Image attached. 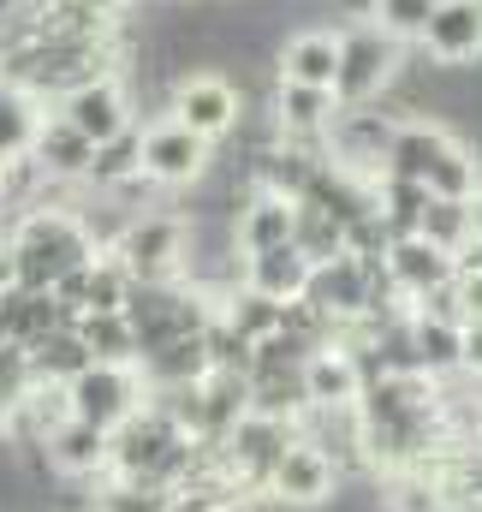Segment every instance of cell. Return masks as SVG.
I'll return each instance as SVG.
<instances>
[{
	"mask_svg": "<svg viewBox=\"0 0 482 512\" xmlns=\"http://www.w3.org/2000/svg\"><path fill=\"white\" fill-rule=\"evenodd\" d=\"M96 251H102V245L90 239V227L78 221V209H66V203L24 209V215L12 221V239H6V256H12V286L42 292V286H54L60 274L84 268Z\"/></svg>",
	"mask_w": 482,
	"mask_h": 512,
	"instance_id": "1",
	"label": "cell"
},
{
	"mask_svg": "<svg viewBox=\"0 0 482 512\" xmlns=\"http://www.w3.org/2000/svg\"><path fill=\"white\" fill-rule=\"evenodd\" d=\"M108 251L120 256L131 280H179L185 274V215L173 209H143L131 215Z\"/></svg>",
	"mask_w": 482,
	"mask_h": 512,
	"instance_id": "2",
	"label": "cell"
},
{
	"mask_svg": "<svg viewBox=\"0 0 482 512\" xmlns=\"http://www.w3.org/2000/svg\"><path fill=\"white\" fill-rule=\"evenodd\" d=\"M298 441V423L286 417H262V411H244L239 423L227 429L221 453H227V477L239 483L244 501H268V477L280 465V453Z\"/></svg>",
	"mask_w": 482,
	"mask_h": 512,
	"instance_id": "3",
	"label": "cell"
},
{
	"mask_svg": "<svg viewBox=\"0 0 482 512\" xmlns=\"http://www.w3.org/2000/svg\"><path fill=\"white\" fill-rule=\"evenodd\" d=\"M399 48L381 24H352L340 30V72H334V102L340 108H363L381 102V90L399 78Z\"/></svg>",
	"mask_w": 482,
	"mask_h": 512,
	"instance_id": "4",
	"label": "cell"
},
{
	"mask_svg": "<svg viewBox=\"0 0 482 512\" xmlns=\"http://www.w3.org/2000/svg\"><path fill=\"white\" fill-rule=\"evenodd\" d=\"M167 120L191 126L197 137H209V143H221L244 120V90L233 78H221V72H185L173 84V96H167Z\"/></svg>",
	"mask_w": 482,
	"mask_h": 512,
	"instance_id": "5",
	"label": "cell"
},
{
	"mask_svg": "<svg viewBox=\"0 0 482 512\" xmlns=\"http://www.w3.org/2000/svg\"><path fill=\"white\" fill-rule=\"evenodd\" d=\"M215 167V143L209 137H197L191 126H179V120H155V126H143V179L155 185V191H179V185H203V173Z\"/></svg>",
	"mask_w": 482,
	"mask_h": 512,
	"instance_id": "6",
	"label": "cell"
},
{
	"mask_svg": "<svg viewBox=\"0 0 482 512\" xmlns=\"http://www.w3.org/2000/svg\"><path fill=\"white\" fill-rule=\"evenodd\" d=\"M143 399H149V387L137 376V364H90L66 382V411L96 429H120Z\"/></svg>",
	"mask_w": 482,
	"mask_h": 512,
	"instance_id": "7",
	"label": "cell"
},
{
	"mask_svg": "<svg viewBox=\"0 0 482 512\" xmlns=\"http://www.w3.org/2000/svg\"><path fill=\"white\" fill-rule=\"evenodd\" d=\"M340 471H334V459L316 447V441H292L286 453H280V465H274V477H268V501L286 512H310V507H328L334 495H340Z\"/></svg>",
	"mask_w": 482,
	"mask_h": 512,
	"instance_id": "8",
	"label": "cell"
},
{
	"mask_svg": "<svg viewBox=\"0 0 482 512\" xmlns=\"http://www.w3.org/2000/svg\"><path fill=\"white\" fill-rule=\"evenodd\" d=\"M393 131H399V114H387V108H375V102L340 108L334 126H328V161H340V167H352L363 179H375L381 161H387Z\"/></svg>",
	"mask_w": 482,
	"mask_h": 512,
	"instance_id": "9",
	"label": "cell"
},
{
	"mask_svg": "<svg viewBox=\"0 0 482 512\" xmlns=\"http://www.w3.org/2000/svg\"><path fill=\"white\" fill-rule=\"evenodd\" d=\"M179 435H185V429H179L155 399H143L120 429H108V477H143V471H155V459H161Z\"/></svg>",
	"mask_w": 482,
	"mask_h": 512,
	"instance_id": "10",
	"label": "cell"
},
{
	"mask_svg": "<svg viewBox=\"0 0 482 512\" xmlns=\"http://www.w3.org/2000/svg\"><path fill=\"white\" fill-rule=\"evenodd\" d=\"M42 459L54 477H72V483H102L108 477V429L84 423V417H60L48 435H42Z\"/></svg>",
	"mask_w": 482,
	"mask_h": 512,
	"instance_id": "11",
	"label": "cell"
},
{
	"mask_svg": "<svg viewBox=\"0 0 482 512\" xmlns=\"http://www.w3.org/2000/svg\"><path fill=\"white\" fill-rule=\"evenodd\" d=\"M304 304H316L322 316H334L340 328L369 316V262L363 256H334V262H316L310 280H304Z\"/></svg>",
	"mask_w": 482,
	"mask_h": 512,
	"instance_id": "12",
	"label": "cell"
},
{
	"mask_svg": "<svg viewBox=\"0 0 482 512\" xmlns=\"http://www.w3.org/2000/svg\"><path fill=\"white\" fill-rule=\"evenodd\" d=\"M417 48L441 66H471L482 54V0H435Z\"/></svg>",
	"mask_w": 482,
	"mask_h": 512,
	"instance_id": "13",
	"label": "cell"
},
{
	"mask_svg": "<svg viewBox=\"0 0 482 512\" xmlns=\"http://www.w3.org/2000/svg\"><path fill=\"white\" fill-rule=\"evenodd\" d=\"M54 114H60L72 131H84L90 143H102V137H114V131H125V126H137L120 72H114V78H96V84H84V90H72L66 102H54Z\"/></svg>",
	"mask_w": 482,
	"mask_h": 512,
	"instance_id": "14",
	"label": "cell"
},
{
	"mask_svg": "<svg viewBox=\"0 0 482 512\" xmlns=\"http://www.w3.org/2000/svg\"><path fill=\"white\" fill-rule=\"evenodd\" d=\"M90 155H96V143H90L84 131H72L60 114H42V131H36V143H30V161L42 167V179H54V185H84V179H90Z\"/></svg>",
	"mask_w": 482,
	"mask_h": 512,
	"instance_id": "15",
	"label": "cell"
},
{
	"mask_svg": "<svg viewBox=\"0 0 482 512\" xmlns=\"http://www.w3.org/2000/svg\"><path fill=\"white\" fill-rule=\"evenodd\" d=\"M387 274H393V286H399V298L411 304V298H423V292H435V286H447L459 268H453V256L441 251V245H429V239H393L387 245Z\"/></svg>",
	"mask_w": 482,
	"mask_h": 512,
	"instance_id": "16",
	"label": "cell"
},
{
	"mask_svg": "<svg viewBox=\"0 0 482 512\" xmlns=\"http://www.w3.org/2000/svg\"><path fill=\"white\" fill-rule=\"evenodd\" d=\"M280 66V78L286 84H310V90H334V72H340V36L334 30H298V36H286L280 42V54H274Z\"/></svg>",
	"mask_w": 482,
	"mask_h": 512,
	"instance_id": "17",
	"label": "cell"
},
{
	"mask_svg": "<svg viewBox=\"0 0 482 512\" xmlns=\"http://www.w3.org/2000/svg\"><path fill=\"white\" fill-rule=\"evenodd\" d=\"M459 137L447 126H435V120H399L393 131V143H387V161H381V173H399V179H429V167L453 149Z\"/></svg>",
	"mask_w": 482,
	"mask_h": 512,
	"instance_id": "18",
	"label": "cell"
},
{
	"mask_svg": "<svg viewBox=\"0 0 482 512\" xmlns=\"http://www.w3.org/2000/svg\"><path fill=\"white\" fill-rule=\"evenodd\" d=\"M233 245H239V256L292 245V203L274 197V191H250L239 203V215H233Z\"/></svg>",
	"mask_w": 482,
	"mask_h": 512,
	"instance_id": "19",
	"label": "cell"
},
{
	"mask_svg": "<svg viewBox=\"0 0 482 512\" xmlns=\"http://www.w3.org/2000/svg\"><path fill=\"white\" fill-rule=\"evenodd\" d=\"M405 328H411L417 376L441 382V376H459L465 370V322H441V316H411L405 310Z\"/></svg>",
	"mask_w": 482,
	"mask_h": 512,
	"instance_id": "20",
	"label": "cell"
},
{
	"mask_svg": "<svg viewBox=\"0 0 482 512\" xmlns=\"http://www.w3.org/2000/svg\"><path fill=\"white\" fill-rule=\"evenodd\" d=\"M48 328H72L66 322V310H60V298L42 286V292H24V286H6L0 292V340L6 346H30V340H42Z\"/></svg>",
	"mask_w": 482,
	"mask_h": 512,
	"instance_id": "21",
	"label": "cell"
},
{
	"mask_svg": "<svg viewBox=\"0 0 482 512\" xmlns=\"http://www.w3.org/2000/svg\"><path fill=\"white\" fill-rule=\"evenodd\" d=\"M363 376H358V358L346 346H328L316 358H304V399L310 411H334V405H358Z\"/></svg>",
	"mask_w": 482,
	"mask_h": 512,
	"instance_id": "22",
	"label": "cell"
},
{
	"mask_svg": "<svg viewBox=\"0 0 482 512\" xmlns=\"http://www.w3.org/2000/svg\"><path fill=\"white\" fill-rule=\"evenodd\" d=\"M304 280H310V262L298 245H274V251H256L244 256V286L286 304V298H304Z\"/></svg>",
	"mask_w": 482,
	"mask_h": 512,
	"instance_id": "23",
	"label": "cell"
},
{
	"mask_svg": "<svg viewBox=\"0 0 482 512\" xmlns=\"http://www.w3.org/2000/svg\"><path fill=\"white\" fill-rule=\"evenodd\" d=\"M24 358H30V382H36V387H66L78 370H90V364H96V358L84 352L78 328H48L42 340H30V346H24Z\"/></svg>",
	"mask_w": 482,
	"mask_h": 512,
	"instance_id": "24",
	"label": "cell"
},
{
	"mask_svg": "<svg viewBox=\"0 0 482 512\" xmlns=\"http://www.w3.org/2000/svg\"><path fill=\"white\" fill-rule=\"evenodd\" d=\"M137 376L149 393L161 387H185V382H203L209 376V352H203V334H185V340H167L161 352H143L137 358Z\"/></svg>",
	"mask_w": 482,
	"mask_h": 512,
	"instance_id": "25",
	"label": "cell"
},
{
	"mask_svg": "<svg viewBox=\"0 0 482 512\" xmlns=\"http://www.w3.org/2000/svg\"><path fill=\"white\" fill-rule=\"evenodd\" d=\"M369 191H375V215L387 221V233H393V239H411V233L423 227L429 185H417V179H399V173H375V179H369Z\"/></svg>",
	"mask_w": 482,
	"mask_h": 512,
	"instance_id": "26",
	"label": "cell"
},
{
	"mask_svg": "<svg viewBox=\"0 0 482 512\" xmlns=\"http://www.w3.org/2000/svg\"><path fill=\"white\" fill-rule=\"evenodd\" d=\"M143 173V126H125L114 137H102L96 143V155H90V191H114L125 179H137Z\"/></svg>",
	"mask_w": 482,
	"mask_h": 512,
	"instance_id": "27",
	"label": "cell"
},
{
	"mask_svg": "<svg viewBox=\"0 0 482 512\" xmlns=\"http://www.w3.org/2000/svg\"><path fill=\"white\" fill-rule=\"evenodd\" d=\"M42 102L36 96H24L18 84H6L0 78V161H18V155H30V143H36V131H42Z\"/></svg>",
	"mask_w": 482,
	"mask_h": 512,
	"instance_id": "28",
	"label": "cell"
},
{
	"mask_svg": "<svg viewBox=\"0 0 482 512\" xmlns=\"http://www.w3.org/2000/svg\"><path fill=\"white\" fill-rule=\"evenodd\" d=\"M280 310H286V304H274V298L250 292L244 280L221 298V322H227V328H239L250 346H256V340H268V334H280Z\"/></svg>",
	"mask_w": 482,
	"mask_h": 512,
	"instance_id": "29",
	"label": "cell"
},
{
	"mask_svg": "<svg viewBox=\"0 0 482 512\" xmlns=\"http://www.w3.org/2000/svg\"><path fill=\"white\" fill-rule=\"evenodd\" d=\"M292 245H298L304 262L316 268V262L346 256V233H340L334 215H322V209H310V203H292Z\"/></svg>",
	"mask_w": 482,
	"mask_h": 512,
	"instance_id": "30",
	"label": "cell"
},
{
	"mask_svg": "<svg viewBox=\"0 0 482 512\" xmlns=\"http://www.w3.org/2000/svg\"><path fill=\"white\" fill-rule=\"evenodd\" d=\"M78 340L96 364H137V334L120 310L114 316H78Z\"/></svg>",
	"mask_w": 482,
	"mask_h": 512,
	"instance_id": "31",
	"label": "cell"
},
{
	"mask_svg": "<svg viewBox=\"0 0 482 512\" xmlns=\"http://www.w3.org/2000/svg\"><path fill=\"white\" fill-rule=\"evenodd\" d=\"M429 197H453V203H471L482 191V161H477V149H465V143H453L435 167H429Z\"/></svg>",
	"mask_w": 482,
	"mask_h": 512,
	"instance_id": "32",
	"label": "cell"
},
{
	"mask_svg": "<svg viewBox=\"0 0 482 512\" xmlns=\"http://www.w3.org/2000/svg\"><path fill=\"white\" fill-rule=\"evenodd\" d=\"M125 292H131V274L120 268V256L96 251L90 268H84V316H114L125 304Z\"/></svg>",
	"mask_w": 482,
	"mask_h": 512,
	"instance_id": "33",
	"label": "cell"
},
{
	"mask_svg": "<svg viewBox=\"0 0 482 512\" xmlns=\"http://www.w3.org/2000/svg\"><path fill=\"white\" fill-rule=\"evenodd\" d=\"M173 489H155L143 477H102L96 495H90V512H167Z\"/></svg>",
	"mask_w": 482,
	"mask_h": 512,
	"instance_id": "34",
	"label": "cell"
},
{
	"mask_svg": "<svg viewBox=\"0 0 482 512\" xmlns=\"http://www.w3.org/2000/svg\"><path fill=\"white\" fill-rule=\"evenodd\" d=\"M465 233H471V203H453V197H429L417 239H429V245H441V251L453 256L459 245H465Z\"/></svg>",
	"mask_w": 482,
	"mask_h": 512,
	"instance_id": "35",
	"label": "cell"
},
{
	"mask_svg": "<svg viewBox=\"0 0 482 512\" xmlns=\"http://www.w3.org/2000/svg\"><path fill=\"white\" fill-rule=\"evenodd\" d=\"M429 12H435V0H381L369 24H381L393 42H417L423 24H429Z\"/></svg>",
	"mask_w": 482,
	"mask_h": 512,
	"instance_id": "36",
	"label": "cell"
},
{
	"mask_svg": "<svg viewBox=\"0 0 482 512\" xmlns=\"http://www.w3.org/2000/svg\"><path fill=\"white\" fill-rule=\"evenodd\" d=\"M340 233H346V256H363V262L387 256V245H393V233H387V221H381L375 209H369V215H358V221H346Z\"/></svg>",
	"mask_w": 482,
	"mask_h": 512,
	"instance_id": "37",
	"label": "cell"
},
{
	"mask_svg": "<svg viewBox=\"0 0 482 512\" xmlns=\"http://www.w3.org/2000/svg\"><path fill=\"white\" fill-rule=\"evenodd\" d=\"M30 387L36 382H30V358H24V346H6V340H0V405L12 411Z\"/></svg>",
	"mask_w": 482,
	"mask_h": 512,
	"instance_id": "38",
	"label": "cell"
},
{
	"mask_svg": "<svg viewBox=\"0 0 482 512\" xmlns=\"http://www.w3.org/2000/svg\"><path fill=\"white\" fill-rule=\"evenodd\" d=\"M453 268H459V274L482 268V191L471 197V233H465V245L453 251Z\"/></svg>",
	"mask_w": 482,
	"mask_h": 512,
	"instance_id": "39",
	"label": "cell"
},
{
	"mask_svg": "<svg viewBox=\"0 0 482 512\" xmlns=\"http://www.w3.org/2000/svg\"><path fill=\"white\" fill-rule=\"evenodd\" d=\"M453 298H459V322H482V268L453 274Z\"/></svg>",
	"mask_w": 482,
	"mask_h": 512,
	"instance_id": "40",
	"label": "cell"
},
{
	"mask_svg": "<svg viewBox=\"0 0 482 512\" xmlns=\"http://www.w3.org/2000/svg\"><path fill=\"white\" fill-rule=\"evenodd\" d=\"M334 6H340V12H346V18H358V24H369V18H375V6H381V0H334Z\"/></svg>",
	"mask_w": 482,
	"mask_h": 512,
	"instance_id": "41",
	"label": "cell"
},
{
	"mask_svg": "<svg viewBox=\"0 0 482 512\" xmlns=\"http://www.w3.org/2000/svg\"><path fill=\"white\" fill-rule=\"evenodd\" d=\"M0 435H6V405H0Z\"/></svg>",
	"mask_w": 482,
	"mask_h": 512,
	"instance_id": "42",
	"label": "cell"
},
{
	"mask_svg": "<svg viewBox=\"0 0 482 512\" xmlns=\"http://www.w3.org/2000/svg\"><path fill=\"white\" fill-rule=\"evenodd\" d=\"M0 173H6V161H0Z\"/></svg>",
	"mask_w": 482,
	"mask_h": 512,
	"instance_id": "43",
	"label": "cell"
}]
</instances>
